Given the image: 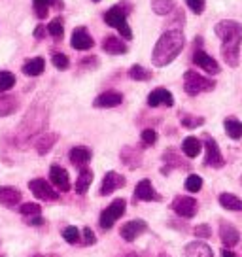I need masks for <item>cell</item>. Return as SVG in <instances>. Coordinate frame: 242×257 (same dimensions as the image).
I'll list each match as a JSON object with an SVG mask.
<instances>
[{
  "label": "cell",
  "mask_w": 242,
  "mask_h": 257,
  "mask_svg": "<svg viewBox=\"0 0 242 257\" xmlns=\"http://www.w3.org/2000/svg\"><path fill=\"white\" fill-rule=\"evenodd\" d=\"M49 182L55 185L59 191H70V176H68L66 169L59 167V165L49 167Z\"/></svg>",
  "instance_id": "ac0fdd59"
},
{
  "label": "cell",
  "mask_w": 242,
  "mask_h": 257,
  "mask_svg": "<svg viewBox=\"0 0 242 257\" xmlns=\"http://www.w3.org/2000/svg\"><path fill=\"white\" fill-rule=\"evenodd\" d=\"M202 38H195V51H193V64H197L199 68H202L204 72H208L210 76H216V74L221 72L219 64L216 63L214 57H210L204 49L201 48Z\"/></svg>",
  "instance_id": "52a82bcc"
},
{
  "label": "cell",
  "mask_w": 242,
  "mask_h": 257,
  "mask_svg": "<svg viewBox=\"0 0 242 257\" xmlns=\"http://www.w3.org/2000/svg\"><path fill=\"white\" fill-rule=\"evenodd\" d=\"M119 159L129 170H137V169L142 167V159H144V155H142V150H140V148H135V146H125V148H121Z\"/></svg>",
  "instance_id": "5bb4252c"
},
{
  "label": "cell",
  "mask_w": 242,
  "mask_h": 257,
  "mask_svg": "<svg viewBox=\"0 0 242 257\" xmlns=\"http://www.w3.org/2000/svg\"><path fill=\"white\" fill-rule=\"evenodd\" d=\"M93 184V170L87 169V167H81L80 169V174H78V180H76V185H74V189L78 195H85L89 191V187Z\"/></svg>",
  "instance_id": "4316f807"
},
{
  "label": "cell",
  "mask_w": 242,
  "mask_h": 257,
  "mask_svg": "<svg viewBox=\"0 0 242 257\" xmlns=\"http://www.w3.org/2000/svg\"><path fill=\"white\" fill-rule=\"evenodd\" d=\"M44 68H46V61H44V57H33V59H29L27 63L23 64V74L27 76H40L44 72Z\"/></svg>",
  "instance_id": "f1b7e54d"
},
{
  "label": "cell",
  "mask_w": 242,
  "mask_h": 257,
  "mask_svg": "<svg viewBox=\"0 0 242 257\" xmlns=\"http://www.w3.org/2000/svg\"><path fill=\"white\" fill-rule=\"evenodd\" d=\"M221 257H236V255H234L229 248H223V249H221Z\"/></svg>",
  "instance_id": "f907efd6"
},
{
  "label": "cell",
  "mask_w": 242,
  "mask_h": 257,
  "mask_svg": "<svg viewBox=\"0 0 242 257\" xmlns=\"http://www.w3.org/2000/svg\"><path fill=\"white\" fill-rule=\"evenodd\" d=\"M49 121V104L42 98H36L33 106L27 110L23 121L19 123L16 131V144L17 148H27L34 142L46 131Z\"/></svg>",
  "instance_id": "6da1fadb"
},
{
  "label": "cell",
  "mask_w": 242,
  "mask_h": 257,
  "mask_svg": "<svg viewBox=\"0 0 242 257\" xmlns=\"http://www.w3.org/2000/svg\"><path fill=\"white\" fill-rule=\"evenodd\" d=\"M19 214L25 217H33V216H40L42 214V208L40 204H36V202H23L21 206H19Z\"/></svg>",
  "instance_id": "d590c367"
},
{
  "label": "cell",
  "mask_w": 242,
  "mask_h": 257,
  "mask_svg": "<svg viewBox=\"0 0 242 257\" xmlns=\"http://www.w3.org/2000/svg\"><path fill=\"white\" fill-rule=\"evenodd\" d=\"M204 165L206 167H212V169H223L225 167V159H223V155L219 152V146L218 142L214 140L212 137H204Z\"/></svg>",
  "instance_id": "30bf717a"
},
{
  "label": "cell",
  "mask_w": 242,
  "mask_h": 257,
  "mask_svg": "<svg viewBox=\"0 0 242 257\" xmlns=\"http://www.w3.org/2000/svg\"><path fill=\"white\" fill-rule=\"evenodd\" d=\"M70 46L78 51H87L95 46V40H93V36L89 34L85 27H76L72 32V38H70Z\"/></svg>",
  "instance_id": "2e32d148"
},
{
  "label": "cell",
  "mask_w": 242,
  "mask_h": 257,
  "mask_svg": "<svg viewBox=\"0 0 242 257\" xmlns=\"http://www.w3.org/2000/svg\"><path fill=\"white\" fill-rule=\"evenodd\" d=\"M157 257H170V255H167V253H159Z\"/></svg>",
  "instance_id": "f5cc1de1"
},
{
  "label": "cell",
  "mask_w": 242,
  "mask_h": 257,
  "mask_svg": "<svg viewBox=\"0 0 242 257\" xmlns=\"http://www.w3.org/2000/svg\"><path fill=\"white\" fill-rule=\"evenodd\" d=\"M33 8L38 19H46L49 12V0H33Z\"/></svg>",
  "instance_id": "ab89813d"
},
{
  "label": "cell",
  "mask_w": 242,
  "mask_h": 257,
  "mask_svg": "<svg viewBox=\"0 0 242 257\" xmlns=\"http://www.w3.org/2000/svg\"><path fill=\"white\" fill-rule=\"evenodd\" d=\"M219 240L225 248H234L240 240V233L231 223L221 221V225H219Z\"/></svg>",
  "instance_id": "d6986e66"
},
{
  "label": "cell",
  "mask_w": 242,
  "mask_h": 257,
  "mask_svg": "<svg viewBox=\"0 0 242 257\" xmlns=\"http://www.w3.org/2000/svg\"><path fill=\"white\" fill-rule=\"evenodd\" d=\"M144 201V202H161L163 197L157 193V189L154 187V184H152V180H148V178H144V180H140L137 184V187H135V193H133V202L137 204V202Z\"/></svg>",
  "instance_id": "ba28073f"
},
{
  "label": "cell",
  "mask_w": 242,
  "mask_h": 257,
  "mask_svg": "<svg viewBox=\"0 0 242 257\" xmlns=\"http://www.w3.org/2000/svg\"><path fill=\"white\" fill-rule=\"evenodd\" d=\"M129 78L135 81H148L154 78V74L150 72L148 68H144L142 64H133L129 68Z\"/></svg>",
  "instance_id": "836d02e7"
},
{
  "label": "cell",
  "mask_w": 242,
  "mask_h": 257,
  "mask_svg": "<svg viewBox=\"0 0 242 257\" xmlns=\"http://www.w3.org/2000/svg\"><path fill=\"white\" fill-rule=\"evenodd\" d=\"M125 257H146V253H140V251H129Z\"/></svg>",
  "instance_id": "816d5d0a"
},
{
  "label": "cell",
  "mask_w": 242,
  "mask_h": 257,
  "mask_svg": "<svg viewBox=\"0 0 242 257\" xmlns=\"http://www.w3.org/2000/svg\"><path fill=\"white\" fill-rule=\"evenodd\" d=\"M170 208L176 212L180 217H186V219H191V217L197 214L199 210V202L193 197H187V195H178L176 199L172 201Z\"/></svg>",
  "instance_id": "8fae6325"
},
{
  "label": "cell",
  "mask_w": 242,
  "mask_h": 257,
  "mask_svg": "<svg viewBox=\"0 0 242 257\" xmlns=\"http://www.w3.org/2000/svg\"><path fill=\"white\" fill-rule=\"evenodd\" d=\"M240 185H242V176H240Z\"/></svg>",
  "instance_id": "db71d44e"
},
{
  "label": "cell",
  "mask_w": 242,
  "mask_h": 257,
  "mask_svg": "<svg viewBox=\"0 0 242 257\" xmlns=\"http://www.w3.org/2000/svg\"><path fill=\"white\" fill-rule=\"evenodd\" d=\"M57 140H59V135H57V133H42L40 137L34 140V148H36L38 155L49 153V150L57 144Z\"/></svg>",
  "instance_id": "d4e9b609"
},
{
  "label": "cell",
  "mask_w": 242,
  "mask_h": 257,
  "mask_svg": "<svg viewBox=\"0 0 242 257\" xmlns=\"http://www.w3.org/2000/svg\"><path fill=\"white\" fill-rule=\"evenodd\" d=\"M48 34L53 38V40H63L65 36V25H63V17H55L51 23L46 27Z\"/></svg>",
  "instance_id": "d6a6232c"
},
{
  "label": "cell",
  "mask_w": 242,
  "mask_h": 257,
  "mask_svg": "<svg viewBox=\"0 0 242 257\" xmlns=\"http://www.w3.org/2000/svg\"><path fill=\"white\" fill-rule=\"evenodd\" d=\"M148 231V223H146L144 219H131L127 223L121 227V238L127 242H135L140 236V234H144Z\"/></svg>",
  "instance_id": "9a60e30c"
},
{
  "label": "cell",
  "mask_w": 242,
  "mask_h": 257,
  "mask_svg": "<svg viewBox=\"0 0 242 257\" xmlns=\"http://www.w3.org/2000/svg\"><path fill=\"white\" fill-rule=\"evenodd\" d=\"M131 10H133V6H131L129 0H121L119 4H115L108 12H104V17H102L104 23L108 27L115 29L125 40H133V31H131L129 23H127V17H129Z\"/></svg>",
  "instance_id": "277c9868"
},
{
  "label": "cell",
  "mask_w": 242,
  "mask_h": 257,
  "mask_svg": "<svg viewBox=\"0 0 242 257\" xmlns=\"http://www.w3.org/2000/svg\"><path fill=\"white\" fill-rule=\"evenodd\" d=\"M46 34H48V31H46V27H44V25H38V27L34 29V38H36V40L46 38Z\"/></svg>",
  "instance_id": "c3c4849f"
},
{
  "label": "cell",
  "mask_w": 242,
  "mask_h": 257,
  "mask_svg": "<svg viewBox=\"0 0 242 257\" xmlns=\"http://www.w3.org/2000/svg\"><path fill=\"white\" fill-rule=\"evenodd\" d=\"M21 199H23V195L17 187H12V185H2L0 187V204L2 206L14 208L21 202Z\"/></svg>",
  "instance_id": "44dd1931"
},
{
  "label": "cell",
  "mask_w": 242,
  "mask_h": 257,
  "mask_svg": "<svg viewBox=\"0 0 242 257\" xmlns=\"http://www.w3.org/2000/svg\"><path fill=\"white\" fill-rule=\"evenodd\" d=\"M152 10L157 16H169L176 10V0H152Z\"/></svg>",
  "instance_id": "1f68e13d"
},
{
  "label": "cell",
  "mask_w": 242,
  "mask_h": 257,
  "mask_svg": "<svg viewBox=\"0 0 242 257\" xmlns=\"http://www.w3.org/2000/svg\"><path fill=\"white\" fill-rule=\"evenodd\" d=\"M0 257H6V255H0Z\"/></svg>",
  "instance_id": "11a10c76"
},
{
  "label": "cell",
  "mask_w": 242,
  "mask_h": 257,
  "mask_svg": "<svg viewBox=\"0 0 242 257\" xmlns=\"http://www.w3.org/2000/svg\"><path fill=\"white\" fill-rule=\"evenodd\" d=\"M95 2H98V0H95Z\"/></svg>",
  "instance_id": "9f6ffc18"
},
{
  "label": "cell",
  "mask_w": 242,
  "mask_h": 257,
  "mask_svg": "<svg viewBox=\"0 0 242 257\" xmlns=\"http://www.w3.org/2000/svg\"><path fill=\"white\" fill-rule=\"evenodd\" d=\"M184 253H186V257H214L212 248L201 240L189 242L186 248H184Z\"/></svg>",
  "instance_id": "484cf974"
},
{
  "label": "cell",
  "mask_w": 242,
  "mask_h": 257,
  "mask_svg": "<svg viewBox=\"0 0 242 257\" xmlns=\"http://www.w3.org/2000/svg\"><path fill=\"white\" fill-rule=\"evenodd\" d=\"M184 46H186V38H184L182 29L165 31L161 34V38L157 40V44H155L154 53H152V63L155 66H159V68L167 66L182 53Z\"/></svg>",
  "instance_id": "3957f363"
},
{
  "label": "cell",
  "mask_w": 242,
  "mask_h": 257,
  "mask_svg": "<svg viewBox=\"0 0 242 257\" xmlns=\"http://www.w3.org/2000/svg\"><path fill=\"white\" fill-rule=\"evenodd\" d=\"M163 169H161V174L163 176H169L170 174V170L172 169H184V170H187V169H191V165L187 163L180 153H178V150L176 148H167L165 152H163Z\"/></svg>",
  "instance_id": "9c48e42d"
},
{
  "label": "cell",
  "mask_w": 242,
  "mask_h": 257,
  "mask_svg": "<svg viewBox=\"0 0 242 257\" xmlns=\"http://www.w3.org/2000/svg\"><path fill=\"white\" fill-rule=\"evenodd\" d=\"M127 184V180L117 174L115 170H110V172H106L104 178H102V184H100V189H98V195L100 197H106V195H112L113 191H117L121 187H125Z\"/></svg>",
  "instance_id": "4fadbf2b"
},
{
  "label": "cell",
  "mask_w": 242,
  "mask_h": 257,
  "mask_svg": "<svg viewBox=\"0 0 242 257\" xmlns=\"http://www.w3.org/2000/svg\"><path fill=\"white\" fill-rule=\"evenodd\" d=\"M102 51H106L108 55H125L129 51V48L117 36H106L102 40Z\"/></svg>",
  "instance_id": "7402d4cb"
},
{
  "label": "cell",
  "mask_w": 242,
  "mask_h": 257,
  "mask_svg": "<svg viewBox=\"0 0 242 257\" xmlns=\"http://www.w3.org/2000/svg\"><path fill=\"white\" fill-rule=\"evenodd\" d=\"M51 63H53V66H55L57 70H66L70 66V59L65 53H53L51 55Z\"/></svg>",
  "instance_id": "60d3db41"
},
{
  "label": "cell",
  "mask_w": 242,
  "mask_h": 257,
  "mask_svg": "<svg viewBox=\"0 0 242 257\" xmlns=\"http://www.w3.org/2000/svg\"><path fill=\"white\" fill-rule=\"evenodd\" d=\"M146 102H148L150 108H157V106H167V108H170V106H174V96H172V93H170L169 89L157 87L148 95Z\"/></svg>",
  "instance_id": "e0dca14e"
},
{
  "label": "cell",
  "mask_w": 242,
  "mask_h": 257,
  "mask_svg": "<svg viewBox=\"0 0 242 257\" xmlns=\"http://www.w3.org/2000/svg\"><path fill=\"white\" fill-rule=\"evenodd\" d=\"M214 32L221 40V57L227 66L236 68L240 63V46H242V25L233 19H223L216 23Z\"/></svg>",
  "instance_id": "7a4b0ae2"
},
{
  "label": "cell",
  "mask_w": 242,
  "mask_h": 257,
  "mask_svg": "<svg viewBox=\"0 0 242 257\" xmlns=\"http://www.w3.org/2000/svg\"><path fill=\"white\" fill-rule=\"evenodd\" d=\"M27 223L33 225V227H42V225L46 223V219H44L42 216H33V217H29V219H27Z\"/></svg>",
  "instance_id": "7dc6e473"
},
{
  "label": "cell",
  "mask_w": 242,
  "mask_h": 257,
  "mask_svg": "<svg viewBox=\"0 0 242 257\" xmlns=\"http://www.w3.org/2000/svg\"><path fill=\"white\" fill-rule=\"evenodd\" d=\"M123 102V95L119 91H104L93 100L95 108H115Z\"/></svg>",
  "instance_id": "ffe728a7"
},
{
  "label": "cell",
  "mask_w": 242,
  "mask_h": 257,
  "mask_svg": "<svg viewBox=\"0 0 242 257\" xmlns=\"http://www.w3.org/2000/svg\"><path fill=\"white\" fill-rule=\"evenodd\" d=\"M63 238H65V242H68V244H78L81 238V234H80V231H78V227L70 225V227H65V229H63Z\"/></svg>",
  "instance_id": "f35d334b"
},
{
  "label": "cell",
  "mask_w": 242,
  "mask_h": 257,
  "mask_svg": "<svg viewBox=\"0 0 242 257\" xmlns=\"http://www.w3.org/2000/svg\"><path fill=\"white\" fill-rule=\"evenodd\" d=\"M140 138H142V146L150 148V146H154L157 142V133H155L154 128H144Z\"/></svg>",
  "instance_id": "b9f144b4"
},
{
  "label": "cell",
  "mask_w": 242,
  "mask_h": 257,
  "mask_svg": "<svg viewBox=\"0 0 242 257\" xmlns=\"http://www.w3.org/2000/svg\"><path fill=\"white\" fill-rule=\"evenodd\" d=\"M186 2L195 16H201L202 12H204V6H206V0H186Z\"/></svg>",
  "instance_id": "ee69618b"
},
{
  "label": "cell",
  "mask_w": 242,
  "mask_h": 257,
  "mask_svg": "<svg viewBox=\"0 0 242 257\" xmlns=\"http://www.w3.org/2000/svg\"><path fill=\"white\" fill-rule=\"evenodd\" d=\"M223 128H225L229 138H233V140H240L242 138V121H238L236 117H225Z\"/></svg>",
  "instance_id": "4dcf8cb0"
},
{
  "label": "cell",
  "mask_w": 242,
  "mask_h": 257,
  "mask_svg": "<svg viewBox=\"0 0 242 257\" xmlns=\"http://www.w3.org/2000/svg\"><path fill=\"white\" fill-rule=\"evenodd\" d=\"M19 110V98L12 93H0V117H8Z\"/></svg>",
  "instance_id": "cb8c5ba5"
},
{
  "label": "cell",
  "mask_w": 242,
  "mask_h": 257,
  "mask_svg": "<svg viewBox=\"0 0 242 257\" xmlns=\"http://www.w3.org/2000/svg\"><path fill=\"white\" fill-rule=\"evenodd\" d=\"M193 233H195L197 238H208L210 234H212V229H210L208 223H201V225H197V227H195Z\"/></svg>",
  "instance_id": "f6af8a7d"
},
{
  "label": "cell",
  "mask_w": 242,
  "mask_h": 257,
  "mask_svg": "<svg viewBox=\"0 0 242 257\" xmlns=\"http://www.w3.org/2000/svg\"><path fill=\"white\" fill-rule=\"evenodd\" d=\"M201 148H202V142L197 137H187L182 142V152H184V155H186L187 159H195L201 153Z\"/></svg>",
  "instance_id": "83f0119b"
},
{
  "label": "cell",
  "mask_w": 242,
  "mask_h": 257,
  "mask_svg": "<svg viewBox=\"0 0 242 257\" xmlns=\"http://www.w3.org/2000/svg\"><path fill=\"white\" fill-rule=\"evenodd\" d=\"M51 6H53L55 10H63V8H65L63 0H49V8H51Z\"/></svg>",
  "instance_id": "681fc988"
},
{
  "label": "cell",
  "mask_w": 242,
  "mask_h": 257,
  "mask_svg": "<svg viewBox=\"0 0 242 257\" xmlns=\"http://www.w3.org/2000/svg\"><path fill=\"white\" fill-rule=\"evenodd\" d=\"M80 242H83V246H93V244H97V236H95V233H93V229L85 227L83 233H81Z\"/></svg>",
  "instance_id": "7bdbcfd3"
},
{
  "label": "cell",
  "mask_w": 242,
  "mask_h": 257,
  "mask_svg": "<svg viewBox=\"0 0 242 257\" xmlns=\"http://www.w3.org/2000/svg\"><path fill=\"white\" fill-rule=\"evenodd\" d=\"M125 210H127V201H125V199H113V201L100 212V217H98L100 229L110 231L113 227V223L125 214Z\"/></svg>",
  "instance_id": "8992f818"
},
{
  "label": "cell",
  "mask_w": 242,
  "mask_h": 257,
  "mask_svg": "<svg viewBox=\"0 0 242 257\" xmlns=\"http://www.w3.org/2000/svg\"><path fill=\"white\" fill-rule=\"evenodd\" d=\"M219 204L225 210H231V212H242V199H238L233 193H221L218 197Z\"/></svg>",
  "instance_id": "f546056e"
},
{
  "label": "cell",
  "mask_w": 242,
  "mask_h": 257,
  "mask_svg": "<svg viewBox=\"0 0 242 257\" xmlns=\"http://www.w3.org/2000/svg\"><path fill=\"white\" fill-rule=\"evenodd\" d=\"M29 189L33 191V195L40 201H57L59 199V193L53 189V185L46 182L44 178H34L29 182Z\"/></svg>",
  "instance_id": "7c38bea8"
},
{
  "label": "cell",
  "mask_w": 242,
  "mask_h": 257,
  "mask_svg": "<svg viewBox=\"0 0 242 257\" xmlns=\"http://www.w3.org/2000/svg\"><path fill=\"white\" fill-rule=\"evenodd\" d=\"M212 89H216V81L212 78H204V76L197 74L195 70H187L184 74V91L189 96H197L201 93L212 91Z\"/></svg>",
  "instance_id": "5b68a950"
},
{
  "label": "cell",
  "mask_w": 242,
  "mask_h": 257,
  "mask_svg": "<svg viewBox=\"0 0 242 257\" xmlns=\"http://www.w3.org/2000/svg\"><path fill=\"white\" fill-rule=\"evenodd\" d=\"M91 157H93V152L89 150V148H85V146H74L72 150H70V153H68V159H70V163H72L74 167H85L89 161H91Z\"/></svg>",
  "instance_id": "603a6c76"
},
{
  "label": "cell",
  "mask_w": 242,
  "mask_h": 257,
  "mask_svg": "<svg viewBox=\"0 0 242 257\" xmlns=\"http://www.w3.org/2000/svg\"><path fill=\"white\" fill-rule=\"evenodd\" d=\"M80 64H81V68H95L98 64V59L97 57H87V59H81Z\"/></svg>",
  "instance_id": "bcb514c9"
},
{
  "label": "cell",
  "mask_w": 242,
  "mask_h": 257,
  "mask_svg": "<svg viewBox=\"0 0 242 257\" xmlns=\"http://www.w3.org/2000/svg\"><path fill=\"white\" fill-rule=\"evenodd\" d=\"M186 189L189 193H199L202 189V178L199 174H189L186 178Z\"/></svg>",
  "instance_id": "74e56055"
},
{
  "label": "cell",
  "mask_w": 242,
  "mask_h": 257,
  "mask_svg": "<svg viewBox=\"0 0 242 257\" xmlns=\"http://www.w3.org/2000/svg\"><path fill=\"white\" fill-rule=\"evenodd\" d=\"M14 85H16V76L8 70H2L0 72V93H8Z\"/></svg>",
  "instance_id": "8d00e7d4"
},
{
  "label": "cell",
  "mask_w": 242,
  "mask_h": 257,
  "mask_svg": "<svg viewBox=\"0 0 242 257\" xmlns=\"http://www.w3.org/2000/svg\"><path fill=\"white\" fill-rule=\"evenodd\" d=\"M180 123H182V127H186V128H197V127H201V125H204V117L180 112Z\"/></svg>",
  "instance_id": "e575fe53"
}]
</instances>
